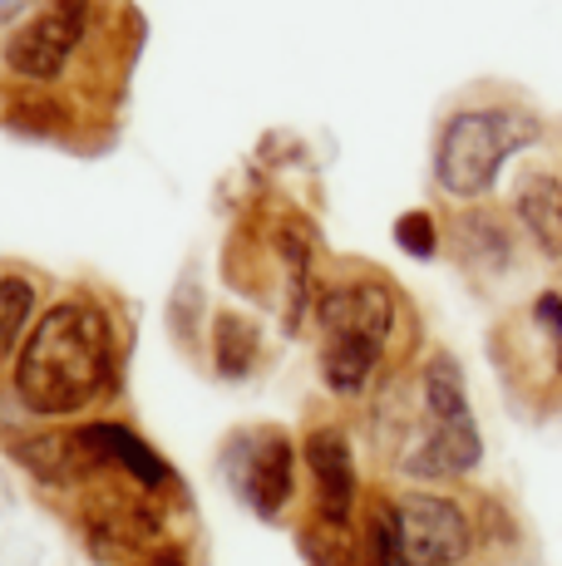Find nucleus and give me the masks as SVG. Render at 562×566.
Masks as SVG:
<instances>
[{"label": "nucleus", "instance_id": "f257e3e1", "mask_svg": "<svg viewBox=\"0 0 562 566\" xmlns=\"http://www.w3.org/2000/svg\"><path fill=\"white\" fill-rule=\"evenodd\" d=\"M114 379V325L90 301H60L35 321L15 360V395L25 409L64 419L110 389Z\"/></svg>", "mask_w": 562, "mask_h": 566}, {"label": "nucleus", "instance_id": "f03ea898", "mask_svg": "<svg viewBox=\"0 0 562 566\" xmlns=\"http://www.w3.org/2000/svg\"><path fill=\"white\" fill-rule=\"evenodd\" d=\"M321 375L336 395H361L371 385L385 340L395 331V296L381 281H351L321 296Z\"/></svg>", "mask_w": 562, "mask_h": 566}, {"label": "nucleus", "instance_id": "7ed1b4c3", "mask_svg": "<svg viewBox=\"0 0 562 566\" xmlns=\"http://www.w3.org/2000/svg\"><path fill=\"white\" fill-rule=\"evenodd\" d=\"M538 138V118L523 108H464L445 124L435 178L449 198H483L499 168Z\"/></svg>", "mask_w": 562, "mask_h": 566}, {"label": "nucleus", "instance_id": "20e7f679", "mask_svg": "<svg viewBox=\"0 0 562 566\" xmlns=\"http://www.w3.org/2000/svg\"><path fill=\"white\" fill-rule=\"evenodd\" d=\"M399 507V566H459L473 547V527L459 503L409 493Z\"/></svg>", "mask_w": 562, "mask_h": 566}, {"label": "nucleus", "instance_id": "39448f33", "mask_svg": "<svg viewBox=\"0 0 562 566\" xmlns=\"http://www.w3.org/2000/svg\"><path fill=\"white\" fill-rule=\"evenodd\" d=\"M84 30H90V0H45L35 20H25L10 35L6 64L20 80H55L74 45L84 40Z\"/></svg>", "mask_w": 562, "mask_h": 566}, {"label": "nucleus", "instance_id": "423d86ee", "mask_svg": "<svg viewBox=\"0 0 562 566\" xmlns=\"http://www.w3.org/2000/svg\"><path fill=\"white\" fill-rule=\"evenodd\" d=\"M227 483L257 517H277L291 497V483H296V453L272 429L242 433L227 449Z\"/></svg>", "mask_w": 562, "mask_h": 566}, {"label": "nucleus", "instance_id": "0eeeda50", "mask_svg": "<svg viewBox=\"0 0 562 566\" xmlns=\"http://www.w3.org/2000/svg\"><path fill=\"white\" fill-rule=\"evenodd\" d=\"M311 483H316V522L331 527H351L355 513V459L341 429H316L306 439Z\"/></svg>", "mask_w": 562, "mask_h": 566}, {"label": "nucleus", "instance_id": "6e6552de", "mask_svg": "<svg viewBox=\"0 0 562 566\" xmlns=\"http://www.w3.org/2000/svg\"><path fill=\"white\" fill-rule=\"evenodd\" d=\"M74 443H80L90 473L118 468V473H128L138 488H164L168 483V463L158 459L134 429H124V423H90V429H74Z\"/></svg>", "mask_w": 562, "mask_h": 566}, {"label": "nucleus", "instance_id": "1a4fd4ad", "mask_svg": "<svg viewBox=\"0 0 562 566\" xmlns=\"http://www.w3.org/2000/svg\"><path fill=\"white\" fill-rule=\"evenodd\" d=\"M479 459H483V439H479V423H473V413H469V419L435 423L429 439L405 459V473H415V478H454V473H469Z\"/></svg>", "mask_w": 562, "mask_h": 566}, {"label": "nucleus", "instance_id": "9d476101", "mask_svg": "<svg viewBox=\"0 0 562 566\" xmlns=\"http://www.w3.org/2000/svg\"><path fill=\"white\" fill-rule=\"evenodd\" d=\"M518 217H523L528 237L543 247V256L562 261V182L553 172H533L518 188Z\"/></svg>", "mask_w": 562, "mask_h": 566}, {"label": "nucleus", "instance_id": "9b49d317", "mask_svg": "<svg viewBox=\"0 0 562 566\" xmlns=\"http://www.w3.org/2000/svg\"><path fill=\"white\" fill-rule=\"evenodd\" d=\"M425 409L435 423L469 419V395H464V369L454 355H435L425 365Z\"/></svg>", "mask_w": 562, "mask_h": 566}, {"label": "nucleus", "instance_id": "f8f14e48", "mask_svg": "<svg viewBox=\"0 0 562 566\" xmlns=\"http://www.w3.org/2000/svg\"><path fill=\"white\" fill-rule=\"evenodd\" d=\"M257 350H262V335L247 315H222L218 321V369L227 379H242L247 369L257 365Z\"/></svg>", "mask_w": 562, "mask_h": 566}, {"label": "nucleus", "instance_id": "ddd939ff", "mask_svg": "<svg viewBox=\"0 0 562 566\" xmlns=\"http://www.w3.org/2000/svg\"><path fill=\"white\" fill-rule=\"evenodd\" d=\"M361 562L365 566H399V507L375 503L361 532Z\"/></svg>", "mask_w": 562, "mask_h": 566}, {"label": "nucleus", "instance_id": "4468645a", "mask_svg": "<svg viewBox=\"0 0 562 566\" xmlns=\"http://www.w3.org/2000/svg\"><path fill=\"white\" fill-rule=\"evenodd\" d=\"M301 547H306L311 566H365L361 547L351 542V527H331V522H316V527L301 532Z\"/></svg>", "mask_w": 562, "mask_h": 566}, {"label": "nucleus", "instance_id": "2eb2a0df", "mask_svg": "<svg viewBox=\"0 0 562 566\" xmlns=\"http://www.w3.org/2000/svg\"><path fill=\"white\" fill-rule=\"evenodd\" d=\"M30 315H35V291H30V281L6 276L0 281V360L15 350V340L30 325Z\"/></svg>", "mask_w": 562, "mask_h": 566}, {"label": "nucleus", "instance_id": "dca6fc26", "mask_svg": "<svg viewBox=\"0 0 562 566\" xmlns=\"http://www.w3.org/2000/svg\"><path fill=\"white\" fill-rule=\"evenodd\" d=\"M395 242L405 247L409 256H435V247H439L435 217H429V212H405V217L395 222Z\"/></svg>", "mask_w": 562, "mask_h": 566}, {"label": "nucleus", "instance_id": "f3484780", "mask_svg": "<svg viewBox=\"0 0 562 566\" xmlns=\"http://www.w3.org/2000/svg\"><path fill=\"white\" fill-rule=\"evenodd\" d=\"M533 321L548 331V340H553V350H558V369H562V296H538V306H533Z\"/></svg>", "mask_w": 562, "mask_h": 566}, {"label": "nucleus", "instance_id": "a211bd4d", "mask_svg": "<svg viewBox=\"0 0 562 566\" xmlns=\"http://www.w3.org/2000/svg\"><path fill=\"white\" fill-rule=\"evenodd\" d=\"M20 6V0H0V15H10V10H15Z\"/></svg>", "mask_w": 562, "mask_h": 566}, {"label": "nucleus", "instance_id": "6ab92c4d", "mask_svg": "<svg viewBox=\"0 0 562 566\" xmlns=\"http://www.w3.org/2000/svg\"><path fill=\"white\" fill-rule=\"evenodd\" d=\"M148 566H178V562H148Z\"/></svg>", "mask_w": 562, "mask_h": 566}]
</instances>
